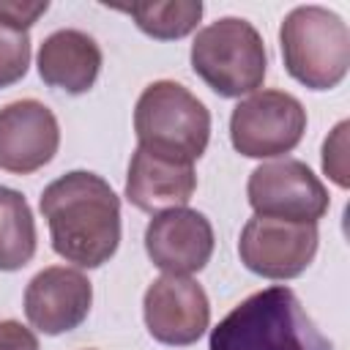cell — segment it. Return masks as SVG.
Returning a JSON list of instances; mask_svg holds the SVG:
<instances>
[{
    "instance_id": "obj_1",
    "label": "cell",
    "mask_w": 350,
    "mask_h": 350,
    "mask_svg": "<svg viewBox=\"0 0 350 350\" xmlns=\"http://www.w3.org/2000/svg\"><path fill=\"white\" fill-rule=\"evenodd\" d=\"M49 224L52 249L79 265H104L120 243V200L112 186L88 170H71L55 178L38 200Z\"/></svg>"
},
{
    "instance_id": "obj_2",
    "label": "cell",
    "mask_w": 350,
    "mask_h": 350,
    "mask_svg": "<svg viewBox=\"0 0 350 350\" xmlns=\"http://www.w3.org/2000/svg\"><path fill=\"white\" fill-rule=\"evenodd\" d=\"M208 350H334L298 295L273 284L243 298L211 331Z\"/></svg>"
},
{
    "instance_id": "obj_3",
    "label": "cell",
    "mask_w": 350,
    "mask_h": 350,
    "mask_svg": "<svg viewBox=\"0 0 350 350\" xmlns=\"http://www.w3.org/2000/svg\"><path fill=\"white\" fill-rule=\"evenodd\" d=\"M279 46L287 74L309 90H331L347 77V22L323 5L293 8L279 27Z\"/></svg>"
},
{
    "instance_id": "obj_4",
    "label": "cell",
    "mask_w": 350,
    "mask_h": 350,
    "mask_svg": "<svg viewBox=\"0 0 350 350\" xmlns=\"http://www.w3.org/2000/svg\"><path fill=\"white\" fill-rule=\"evenodd\" d=\"M191 68L224 98L252 96L262 88L268 71L262 36L241 16H221L197 30L191 44Z\"/></svg>"
},
{
    "instance_id": "obj_5",
    "label": "cell",
    "mask_w": 350,
    "mask_h": 350,
    "mask_svg": "<svg viewBox=\"0 0 350 350\" xmlns=\"http://www.w3.org/2000/svg\"><path fill=\"white\" fill-rule=\"evenodd\" d=\"M134 134L139 148L194 164L211 139V112L180 82L156 79L137 98Z\"/></svg>"
},
{
    "instance_id": "obj_6",
    "label": "cell",
    "mask_w": 350,
    "mask_h": 350,
    "mask_svg": "<svg viewBox=\"0 0 350 350\" xmlns=\"http://www.w3.org/2000/svg\"><path fill=\"white\" fill-rule=\"evenodd\" d=\"M306 131L304 104L284 90H257L230 115L232 148L246 159H276L298 148Z\"/></svg>"
},
{
    "instance_id": "obj_7",
    "label": "cell",
    "mask_w": 350,
    "mask_h": 350,
    "mask_svg": "<svg viewBox=\"0 0 350 350\" xmlns=\"http://www.w3.org/2000/svg\"><path fill=\"white\" fill-rule=\"evenodd\" d=\"M317 224L287 221L273 216H252L238 238L241 262L262 279H295L317 254Z\"/></svg>"
},
{
    "instance_id": "obj_8",
    "label": "cell",
    "mask_w": 350,
    "mask_h": 350,
    "mask_svg": "<svg viewBox=\"0 0 350 350\" xmlns=\"http://www.w3.org/2000/svg\"><path fill=\"white\" fill-rule=\"evenodd\" d=\"M246 197L257 216L309 224H317L331 205L323 180L298 159H279L254 167L246 183Z\"/></svg>"
},
{
    "instance_id": "obj_9",
    "label": "cell",
    "mask_w": 350,
    "mask_h": 350,
    "mask_svg": "<svg viewBox=\"0 0 350 350\" xmlns=\"http://www.w3.org/2000/svg\"><path fill=\"white\" fill-rule=\"evenodd\" d=\"M142 314L148 334L170 347H189L194 345L208 323H211V304L191 276L164 273L150 282L142 298Z\"/></svg>"
},
{
    "instance_id": "obj_10",
    "label": "cell",
    "mask_w": 350,
    "mask_h": 350,
    "mask_svg": "<svg viewBox=\"0 0 350 350\" xmlns=\"http://www.w3.org/2000/svg\"><path fill=\"white\" fill-rule=\"evenodd\" d=\"M57 148L60 126L46 104L19 98L0 109V170L30 175L49 164Z\"/></svg>"
},
{
    "instance_id": "obj_11",
    "label": "cell",
    "mask_w": 350,
    "mask_h": 350,
    "mask_svg": "<svg viewBox=\"0 0 350 350\" xmlns=\"http://www.w3.org/2000/svg\"><path fill=\"white\" fill-rule=\"evenodd\" d=\"M213 227L205 213L172 208L156 213L145 227V252L156 268L175 276L202 271L213 254Z\"/></svg>"
},
{
    "instance_id": "obj_12",
    "label": "cell",
    "mask_w": 350,
    "mask_h": 350,
    "mask_svg": "<svg viewBox=\"0 0 350 350\" xmlns=\"http://www.w3.org/2000/svg\"><path fill=\"white\" fill-rule=\"evenodd\" d=\"M90 304L93 287L88 276L66 265L38 271L25 287L27 323L46 336H57L82 325L90 314Z\"/></svg>"
},
{
    "instance_id": "obj_13",
    "label": "cell",
    "mask_w": 350,
    "mask_h": 350,
    "mask_svg": "<svg viewBox=\"0 0 350 350\" xmlns=\"http://www.w3.org/2000/svg\"><path fill=\"white\" fill-rule=\"evenodd\" d=\"M194 189L197 175L191 161L137 145L126 175V200L134 208L153 216L172 208H186Z\"/></svg>"
},
{
    "instance_id": "obj_14",
    "label": "cell",
    "mask_w": 350,
    "mask_h": 350,
    "mask_svg": "<svg viewBox=\"0 0 350 350\" xmlns=\"http://www.w3.org/2000/svg\"><path fill=\"white\" fill-rule=\"evenodd\" d=\"M38 77L44 85L66 90L71 96L88 93L101 71V49L82 30H55L38 46Z\"/></svg>"
},
{
    "instance_id": "obj_15",
    "label": "cell",
    "mask_w": 350,
    "mask_h": 350,
    "mask_svg": "<svg viewBox=\"0 0 350 350\" xmlns=\"http://www.w3.org/2000/svg\"><path fill=\"white\" fill-rule=\"evenodd\" d=\"M36 219L27 200L0 186V271H19L36 254Z\"/></svg>"
},
{
    "instance_id": "obj_16",
    "label": "cell",
    "mask_w": 350,
    "mask_h": 350,
    "mask_svg": "<svg viewBox=\"0 0 350 350\" xmlns=\"http://www.w3.org/2000/svg\"><path fill=\"white\" fill-rule=\"evenodd\" d=\"M134 19V25L159 41H175L197 30L202 19L200 0H164V3H131L120 8Z\"/></svg>"
},
{
    "instance_id": "obj_17",
    "label": "cell",
    "mask_w": 350,
    "mask_h": 350,
    "mask_svg": "<svg viewBox=\"0 0 350 350\" xmlns=\"http://www.w3.org/2000/svg\"><path fill=\"white\" fill-rule=\"evenodd\" d=\"M30 68V36L0 22V88L16 85Z\"/></svg>"
},
{
    "instance_id": "obj_18",
    "label": "cell",
    "mask_w": 350,
    "mask_h": 350,
    "mask_svg": "<svg viewBox=\"0 0 350 350\" xmlns=\"http://www.w3.org/2000/svg\"><path fill=\"white\" fill-rule=\"evenodd\" d=\"M347 129H350V123L342 120L323 142V172L339 189H347V183H350V178H347Z\"/></svg>"
},
{
    "instance_id": "obj_19",
    "label": "cell",
    "mask_w": 350,
    "mask_h": 350,
    "mask_svg": "<svg viewBox=\"0 0 350 350\" xmlns=\"http://www.w3.org/2000/svg\"><path fill=\"white\" fill-rule=\"evenodd\" d=\"M49 3L41 0V3H19V0H0V22L5 25H14L19 30H27L38 22L41 14H46Z\"/></svg>"
},
{
    "instance_id": "obj_20",
    "label": "cell",
    "mask_w": 350,
    "mask_h": 350,
    "mask_svg": "<svg viewBox=\"0 0 350 350\" xmlns=\"http://www.w3.org/2000/svg\"><path fill=\"white\" fill-rule=\"evenodd\" d=\"M0 350H38V339L19 320H0Z\"/></svg>"
}]
</instances>
